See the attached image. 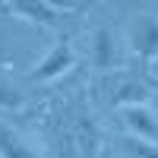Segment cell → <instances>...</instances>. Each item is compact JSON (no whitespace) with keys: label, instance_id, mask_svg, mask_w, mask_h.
<instances>
[{"label":"cell","instance_id":"cell-1","mask_svg":"<svg viewBox=\"0 0 158 158\" xmlns=\"http://www.w3.org/2000/svg\"><path fill=\"white\" fill-rule=\"evenodd\" d=\"M48 155L51 158H98L101 133L85 108H63L60 117L48 130Z\"/></svg>","mask_w":158,"mask_h":158},{"label":"cell","instance_id":"cell-2","mask_svg":"<svg viewBox=\"0 0 158 158\" xmlns=\"http://www.w3.org/2000/svg\"><path fill=\"white\" fill-rule=\"evenodd\" d=\"M98 89H101L104 104H108V108H117V111L136 108V104H149V98H152V85L146 79L136 76V73H123V70L104 73Z\"/></svg>","mask_w":158,"mask_h":158},{"label":"cell","instance_id":"cell-3","mask_svg":"<svg viewBox=\"0 0 158 158\" xmlns=\"http://www.w3.org/2000/svg\"><path fill=\"white\" fill-rule=\"evenodd\" d=\"M3 6H6V16L32 22L38 29H57L63 19L76 16V10L57 6V3H51V0H13V3H3Z\"/></svg>","mask_w":158,"mask_h":158},{"label":"cell","instance_id":"cell-4","mask_svg":"<svg viewBox=\"0 0 158 158\" xmlns=\"http://www.w3.org/2000/svg\"><path fill=\"white\" fill-rule=\"evenodd\" d=\"M127 48L139 57L142 67H152L158 60V13H139L127 25Z\"/></svg>","mask_w":158,"mask_h":158},{"label":"cell","instance_id":"cell-5","mask_svg":"<svg viewBox=\"0 0 158 158\" xmlns=\"http://www.w3.org/2000/svg\"><path fill=\"white\" fill-rule=\"evenodd\" d=\"M73 67H76V51H73V41L60 35L57 41L48 48V54L35 63V70H32L29 76H32V82H54V79H63Z\"/></svg>","mask_w":158,"mask_h":158},{"label":"cell","instance_id":"cell-6","mask_svg":"<svg viewBox=\"0 0 158 158\" xmlns=\"http://www.w3.org/2000/svg\"><path fill=\"white\" fill-rule=\"evenodd\" d=\"M89 60L98 73L120 70V38L111 25H95L89 32Z\"/></svg>","mask_w":158,"mask_h":158},{"label":"cell","instance_id":"cell-7","mask_svg":"<svg viewBox=\"0 0 158 158\" xmlns=\"http://www.w3.org/2000/svg\"><path fill=\"white\" fill-rule=\"evenodd\" d=\"M120 123L127 130V136L142 139V142H155V146H158V114L149 108V104L123 108L120 111Z\"/></svg>","mask_w":158,"mask_h":158},{"label":"cell","instance_id":"cell-8","mask_svg":"<svg viewBox=\"0 0 158 158\" xmlns=\"http://www.w3.org/2000/svg\"><path fill=\"white\" fill-rule=\"evenodd\" d=\"M0 158H41V152H35L29 142L22 139L19 130H13L3 117H0Z\"/></svg>","mask_w":158,"mask_h":158},{"label":"cell","instance_id":"cell-9","mask_svg":"<svg viewBox=\"0 0 158 158\" xmlns=\"http://www.w3.org/2000/svg\"><path fill=\"white\" fill-rule=\"evenodd\" d=\"M117 149H120L123 158H158V146L155 142H142V139H133L127 133L117 139Z\"/></svg>","mask_w":158,"mask_h":158},{"label":"cell","instance_id":"cell-10","mask_svg":"<svg viewBox=\"0 0 158 158\" xmlns=\"http://www.w3.org/2000/svg\"><path fill=\"white\" fill-rule=\"evenodd\" d=\"M22 108H25V95L10 79L0 76V111H22Z\"/></svg>","mask_w":158,"mask_h":158},{"label":"cell","instance_id":"cell-11","mask_svg":"<svg viewBox=\"0 0 158 158\" xmlns=\"http://www.w3.org/2000/svg\"><path fill=\"white\" fill-rule=\"evenodd\" d=\"M3 16H6V6H3V3H0V19H3Z\"/></svg>","mask_w":158,"mask_h":158}]
</instances>
